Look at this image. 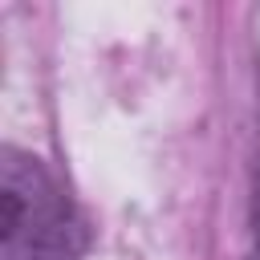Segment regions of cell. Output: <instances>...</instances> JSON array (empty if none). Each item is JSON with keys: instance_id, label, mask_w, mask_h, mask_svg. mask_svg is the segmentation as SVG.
I'll list each match as a JSON object with an SVG mask.
<instances>
[{"instance_id": "1", "label": "cell", "mask_w": 260, "mask_h": 260, "mask_svg": "<svg viewBox=\"0 0 260 260\" xmlns=\"http://www.w3.org/2000/svg\"><path fill=\"white\" fill-rule=\"evenodd\" d=\"M89 228L61 179L28 150H0V260H81Z\"/></svg>"}, {"instance_id": "2", "label": "cell", "mask_w": 260, "mask_h": 260, "mask_svg": "<svg viewBox=\"0 0 260 260\" xmlns=\"http://www.w3.org/2000/svg\"><path fill=\"white\" fill-rule=\"evenodd\" d=\"M248 260H260V142H256V167H252V244Z\"/></svg>"}]
</instances>
